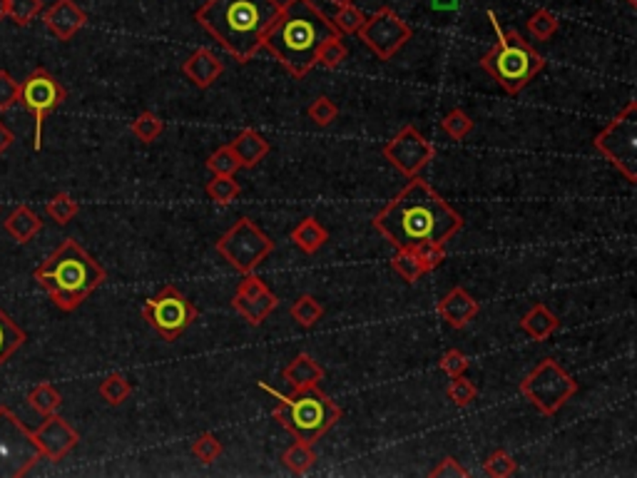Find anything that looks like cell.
Wrapping results in <instances>:
<instances>
[{"label": "cell", "instance_id": "6da1fadb", "mask_svg": "<svg viewBox=\"0 0 637 478\" xmlns=\"http://www.w3.org/2000/svg\"><path fill=\"white\" fill-rule=\"evenodd\" d=\"M374 229L396 249H413L421 242L449 244L466 219L419 175L374 217Z\"/></svg>", "mask_w": 637, "mask_h": 478}, {"label": "cell", "instance_id": "7a4b0ae2", "mask_svg": "<svg viewBox=\"0 0 637 478\" xmlns=\"http://www.w3.org/2000/svg\"><path fill=\"white\" fill-rule=\"evenodd\" d=\"M339 36L314 0H287L267 30L262 47L279 60V66L294 77H307L317 66L318 47Z\"/></svg>", "mask_w": 637, "mask_h": 478}, {"label": "cell", "instance_id": "3957f363", "mask_svg": "<svg viewBox=\"0 0 637 478\" xmlns=\"http://www.w3.org/2000/svg\"><path fill=\"white\" fill-rule=\"evenodd\" d=\"M279 13L277 0H207L195 20L237 63H252Z\"/></svg>", "mask_w": 637, "mask_h": 478}, {"label": "cell", "instance_id": "277c9868", "mask_svg": "<svg viewBox=\"0 0 637 478\" xmlns=\"http://www.w3.org/2000/svg\"><path fill=\"white\" fill-rule=\"evenodd\" d=\"M33 277L50 294L57 310L63 311H76L107 280L103 264L70 237L60 242V247L40 264Z\"/></svg>", "mask_w": 637, "mask_h": 478}, {"label": "cell", "instance_id": "5b68a950", "mask_svg": "<svg viewBox=\"0 0 637 478\" xmlns=\"http://www.w3.org/2000/svg\"><path fill=\"white\" fill-rule=\"evenodd\" d=\"M498 43L480 57V70L493 77L508 95L523 93L533 77L545 70V57L513 28H503L496 13L488 10Z\"/></svg>", "mask_w": 637, "mask_h": 478}, {"label": "cell", "instance_id": "8992f818", "mask_svg": "<svg viewBox=\"0 0 637 478\" xmlns=\"http://www.w3.org/2000/svg\"><path fill=\"white\" fill-rule=\"evenodd\" d=\"M267 394H272L277 399L274 406V419L287 429V432L299 441H309L317 443L327 432H331L339 422H341V406H339L329 394H324L318 386L304 389V392H294L291 396H284L279 392H274L272 386L259 384Z\"/></svg>", "mask_w": 637, "mask_h": 478}, {"label": "cell", "instance_id": "52a82bcc", "mask_svg": "<svg viewBox=\"0 0 637 478\" xmlns=\"http://www.w3.org/2000/svg\"><path fill=\"white\" fill-rule=\"evenodd\" d=\"M521 394L545 416H555L572 396L578 394V381L555 359H543L525 374Z\"/></svg>", "mask_w": 637, "mask_h": 478}, {"label": "cell", "instance_id": "ba28073f", "mask_svg": "<svg viewBox=\"0 0 637 478\" xmlns=\"http://www.w3.org/2000/svg\"><path fill=\"white\" fill-rule=\"evenodd\" d=\"M595 150L618 169L630 185L637 182V103H628L625 110L608 122L595 135Z\"/></svg>", "mask_w": 637, "mask_h": 478}, {"label": "cell", "instance_id": "9c48e42d", "mask_svg": "<svg viewBox=\"0 0 637 478\" xmlns=\"http://www.w3.org/2000/svg\"><path fill=\"white\" fill-rule=\"evenodd\" d=\"M217 252L239 274L254 272L274 252V239L252 217H239L225 235L217 239Z\"/></svg>", "mask_w": 637, "mask_h": 478}, {"label": "cell", "instance_id": "30bf717a", "mask_svg": "<svg viewBox=\"0 0 637 478\" xmlns=\"http://www.w3.org/2000/svg\"><path fill=\"white\" fill-rule=\"evenodd\" d=\"M43 459L35 436L5 403H0V478H23Z\"/></svg>", "mask_w": 637, "mask_h": 478}, {"label": "cell", "instance_id": "8fae6325", "mask_svg": "<svg viewBox=\"0 0 637 478\" xmlns=\"http://www.w3.org/2000/svg\"><path fill=\"white\" fill-rule=\"evenodd\" d=\"M199 310L195 307V301H189L177 287H162V290L145 301L142 307V317L150 324L159 337L165 341H177L185 331H187L195 319H197Z\"/></svg>", "mask_w": 637, "mask_h": 478}, {"label": "cell", "instance_id": "7c38bea8", "mask_svg": "<svg viewBox=\"0 0 637 478\" xmlns=\"http://www.w3.org/2000/svg\"><path fill=\"white\" fill-rule=\"evenodd\" d=\"M66 87L57 80L56 76H50L46 67H35L23 83H20V100L23 107L33 115L35 120V137H33V147L40 150L43 147V122L50 113H56L60 105L66 103Z\"/></svg>", "mask_w": 637, "mask_h": 478}, {"label": "cell", "instance_id": "4fadbf2b", "mask_svg": "<svg viewBox=\"0 0 637 478\" xmlns=\"http://www.w3.org/2000/svg\"><path fill=\"white\" fill-rule=\"evenodd\" d=\"M357 36L379 60H391L411 40L413 30L394 8L384 5L371 15H366Z\"/></svg>", "mask_w": 637, "mask_h": 478}, {"label": "cell", "instance_id": "5bb4252c", "mask_svg": "<svg viewBox=\"0 0 637 478\" xmlns=\"http://www.w3.org/2000/svg\"><path fill=\"white\" fill-rule=\"evenodd\" d=\"M433 145L413 125H406L384 145V158L406 178H419L433 159Z\"/></svg>", "mask_w": 637, "mask_h": 478}, {"label": "cell", "instance_id": "9a60e30c", "mask_svg": "<svg viewBox=\"0 0 637 478\" xmlns=\"http://www.w3.org/2000/svg\"><path fill=\"white\" fill-rule=\"evenodd\" d=\"M232 307L249 327H262L267 317L279 307V300L254 272L244 274L235 291Z\"/></svg>", "mask_w": 637, "mask_h": 478}, {"label": "cell", "instance_id": "2e32d148", "mask_svg": "<svg viewBox=\"0 0 637 478\" xmlns=\"http://www.w3.org/2000/svg\"><path fill=\"white\" fill-rule=\"evenodd\" d=\"M33 436H35L43 459L47 461H63L80 443L76 429L63 416H57V412L47 413L46 422L33 432Z\"/></svg>", "mask_w": 637, "mask_h": 478}, {"label": "cell", "instance_id": "e0dca14e", "mask_svg": "<svg viewBox=\"0 0 637 478\" xmlns=\"http://www.w3.org/2000/svg\"><path fill=\"white\" fill-rule=\"evenodd\" d=\"M40 15H43L46 28L63 43L76 38L77 33L87 25V13L77 5L76 0H56L47 10L43 8Z\"/></svg>", "mask_w": 637, "mask_h": 478}, {"label": "cell", "instance_id": "ac0fdd59", "mask_svg": "<svg viewBox=\"0 0 637 478\" xmlns=\"http://www.w3.org/2000/svg\"><path fill=\"white\" fill-rule=\"evenodd\" d=\"M439 317L453 329H466L478 317L480 304H478L466 287H453V290L436 304Z\"/></svg>", "mask_w": 637, "mask_h": 478}, {"label": "cell", "instance_id": "d6986e66", "mask_svg": "<svg viewBox=\"0 0 637 478\" xmlns=\"http://www.w3.org/2000/svg\"><path fill=\"white\" fill-rule=\"evenodd\" d=\"M182 73L192 80L195 87L209 90V87L219 80V76L225 73V66H222V60H219L209 47H199V50H195V53L182 63Z\"/></svg>", "mask_w": 637, "mask_h": 478}, {"label": "cell", "instance_id": "ffe728a7", "mask_svg": "<svg viewBox=\"0 0 637 478\" xmlns=\"http://www.w3.org/2000/svg\"><path fill=\"white\" fill-rule=\"evenodd\" d=\"M324 366L318 364L317 359L309 357V354H297L291 359L289 364L284 366L281 371V379L291 386V392H304V389H311V386H318L324 381Z\"/></svg>", "mask_w": 637, "mask_h": 478}, {"label": "cell", "instance_id": "44dd1931", "mask_svg": "<svg viewBox=\"0 0 637 478\" xmlns=\"http://www.w3.org/2000/svg\"><path fill=\"white\" fill-rule=\"evenodd\" d=\"M229 150L235 152L239 168L254 169L267 155H269V140L264 137L262 132L249 127V130H242L235 140L229 142Z\"/></svg>", "mask_w": 637, "mask_h": 478}, {"label": "cell", "instance_id": "7402d4cb", "mask_svg": "<svg viewBox=\"0 0 637 478\" xmlns=\"http://www.w3.org/2000/svg\"><path fill=\"white\" fill-rule=\"evenodd\" d=\"M561 327V319L555 317L553 311L548 310L545 304H533L531 310L525 311L523 319H521V329H523L525 337H531L533 341H545L551 339Z\"/></svg>", "mask_w": 637, "mask_h": 478}, {"label": "cell", "instance_id": "603a6c76", "mask_svg": "<svg viewBox=\"0 0 637 478\" xmlns=\"http://www.w3.org/2000/svg\"><path fill=\"white\" fill-rule=\"evenodd\" d=\"M291 244L304 254H317L329 242V229L317 217H304L299 225L291 229Z\"/></svg>", "mask_w": 637, "mask_h": 478}, {"label": "cell", "instance_id": "cb8c5ba5", "mask_svg": "<svg viewBox=\"0 0 637 478\" xmlns=\"http://www.w3.org/2000/svg\"><path fill=\"white\" fill-rule=\"evenodd\" d=\"M40 229H43V219L28 205H18L5 219V232L18 244H28Z\"/></svg>", "mask_w": 637, "mask_h": 478}, {"label": "cell", "instance_id": "d4e9b609", "mask_svg": "<svg viewBox=\"0 0 637 478\" xmlns=\"http://www.w3.org/2000/svg\"><path fill=\"white\" fill-rule=\"evenodd\" d=\"M281 463H284V469L291 471L294 476H304V473H309L311 469H314V463H317V451H314V443H309V441H294L289 449L281 453Z\"/></svg>", "mask_w": 637, "mask_h": 478}, {"label": "cell", "instance_id": "484cf974", "mask_svg": "<svg viewBox=\"0 0 637 478\" xmlns=\"http://www.w3.org/2000/svg\"><path fill=\"white\" fill-rule=\"evenodd\" d=\"M291 321L301 329L317 327L318 321L324 319V304L314 297V294H301L297 300L291 301L289 307Z\"/></svg>", "mask_w": 637, "mask_h": 478}, {"label": "cell", "instance_id": "4316f807", "mask_svg": "<svg viewBox=\"0 0 637 478\" xmlns=\"http://www.w3.org/2000/svg\"><path fill=\"white\" fill-rule=\"evenodd\" d=\"M25 341H28V334L0 310V366L5 364Z\"/></svg>", "mask_w": 637, "mask_h": 478}, {"label": "cell", "instance_id": "83f0119b", "mask_svg": "<svg viewBox=\"0 0 637 478\" xmlns=\"http://www.w3.org/2000/svg\"><path fill=\"white\" fill-rule=\"evenodd\" d=\"M205 192L215 205H232L242 195V185L237 182L235 175H215L207 182Z\"/></svg>", "mask_w": 637, "mask_h": 478}, {"label": "cell", "instance_id": "f1b7e54d", "mask_svg": "<svg viewBox=\"0 0 637 478\" xmlns=\"http://www.w3.org/2000/svg\"><path fill=\"white\" fill-rule=\"evenodd\" d=\"M28 402H30V406L35 409V412L43 413V416H47V413H56L57 409L63 406V396H60V392H57L56 386L43 381V384L33 386V389H30Z\"/></svg>", "mask_w": 637, "mask_h": 478}, {"label": "cell", "instance_id": "f546056e", "mask_svg": "<svg viewBox=\"0 0 637 478\" xmlns=\"http://www.w3.org/2000/svg\"><path fill=\"white\" fill-rule=\"evenodd\" d=\"M525 28H528V33H531V38L538 40V43H548V40L553 38L555 33H558V28H561V23H558V18H555L551 10H535L533 15L528 18V23H525Z\"/></svg>", "mask_w": 637, "mask_h": 478}, {"label": "cell", "instance_id": "4dcf8cb0", "mask_svg": "<svg viewBox=\"0 0 637 478\" xmlns=\"http://www.w3.org/2000/svg\"><path fill=\"white\" fill-rule=\"evenodd\" d=\"M364 10H359L354 3H344V5H339V10L334 13L331 25L337 28L339 36H341V33H344V36H357L359 30H361V25H364Z\"/></svg>", "mask_w": 637, "mask_h": 478}, {"label": "cell", "instance_id": "1f68e13d", "mask_svg": "<svg viewBox=\"0 0 637 478\" xmlns=\"http://www.w3.org/2000/svg\"><path fill=\"white\" fill-rule=\"evenodd\" d=\"M440 130L446 132L450 140L463 142L466 137H469L470 132H473V120H470V115L466 113V110L453 107V110H449V113L443 115V120H440Z\"/></svg>", "mask_w": 637, "mask_h": 478}, {"label": "cell", "instance_id": "d6a6232c", "mask_svg": "<svg viewBox=\"0 0 637 478\" xmlns=\"http://www.w3.org/2000/svg\"><path fill=\"white\" fill-rule=\"evenodd\" d=\"M347 57H349L347 43L341 40V36H334V38H329L324 46L318 47L317 66L327 67V70H337V67H341L344 63H347Z\"/></svg>", "mask_w": 637, "mask_h": 478}, {"label": "cell", "instance_id": "836d02e7", "mask_svg": "<svg viewBox=\"0 0 637 478\" xmlns=\"http://www.w3.org/2000/svg\"><path fill=\"white\" fill-rule=\"evenodd\" d=\"M130 394L132 384L122 374H107L103 381H100V396H103L110 406H120V403H125L130 399Z\"/></svg>", "mask_w": 637, "mask_h": 478}, {"label": "cell", "instance_id": "e575fe53", "mask_svg": "<svg viewBox=\"0 0 637 478\" xmlns=\"http://www.w3.org/2000/svg\"><path fill=\"white\" fill-rule=\"evenodd\" d=\"M391 270L401 277L406 284H416L423 277V270L413 249H396L394 259H391Z\"/></svg>", "mask_w": 637, "mask_h": 478}, {"label": "cell", "instance_id": "d590c367", "mask_svg": "<svg viewBox=\"0 0 637 478\" xmlns=\"http://www.w3.org/2000/svg\"><path fill=\"white\" fill-rule=\"evenodd\" d=\"M165 132V122H162V117L155 113H140L137 117H135V122H132V135L137 137L140 142H145V145H150V142H155Z\"/></svg>", "mask_w": 637, "mask_h": 478}, {"label": "cell", "instance_id": "8d00e7d4", "mask_svg": "<svg viewBox=\"0 0 637 478\" xmlns=\"http://www.w3.org/2000/svg\"><path fill=\"white\" fill-rule=\"evenodd\" d=\"M46 212L56 225H67L70 219H76V215L80 212V205L67 192H57L56 198L46 205Z\"/></svg>", "mask_w": 637, "mask_h": 478}, {"label": "cell", "instance_id": "74e56055", "mask_svg": "<svg viewBox=\"0 0 637 478\" xmlns=\"http://www.w3.org/2000/svg\"><path fill=\"white\" fill-rule=\"evenodd\" d=\"M192 456L199 461V463H215L219 456H222V451H225V446H222V441L217 439L215 433L212 432H205V433H199L197 439L192 441Z\"/></svg>", "mask_w": 637, "mask_h": 478}, {"label": "cell", "instance_id": "f35d334b", "mask_svg": "<svg viewBox=\"0 0 637 478\" xmlns=\"http://www.w3.org/2000/svg\"><path fill=\"white\" fill-rule=\"evenodd\" d=\"M446 396H449V402L453 403V406L466 409V406H470V403L478 399V386L473 384L470 379H466V374L456 376V379H450Z\"/></svg>", "mask_w": 637, "mask_h": 478}, {"label": "cell", "instance_id": "ab89813d", "mask_svg": "<svg viewBox=\"0 0 637 478\" xmlns=\"http://www.w3.org/2000/svg\"><path fill=\"white\" fill-rule=\"evenodd\" d=\"M413 254H416V259L421 264L423 274H429L433 272V270H439L440 264L446 262V244L421 242L413 247Z\"/></svg>", "mask_w": 637, "mask_h": 478}, {"label": "cell", "instance_id": "60d3db41", "mask_svg": "<svg viewBox=\"0 0 637 478\" xmlns=\"http://www.w3.org/2000/svg\"><path fill=\"white\" fill-rule=\"evenodd\" d=\"M40 13H43V0H8V18L18 28L30 25Z\"/></svg>", "mask_w": 637, "mask_h": 478}, {"label": "cell", "instance_id": "b9f144b4", "mask_svg": "<svg viewBox=\"0 0 637 478\" xmlns=\"http://www.w3.org/2000/svg\"><path fill=\"white\" fill-rule=\"evenodd\" d=\"M307 117H309L317 127H329V125L339 117V107L331 97L318 95L317 100H311L309 107H307Z\"/></svg>", "mask_w": 637, "mask_h": 478}, {"label": "cell", "instance_id": "7bdbcfd3", "mask_svg": "<svg viewBox=\"0 0 637 478\" xmlns=\"http://www.w3.org/2000/svg\"><path fill=\"white\" fill-rule=\"evenodd\" d=\"M516 469H518L516 459H513L506 449H496L486 461H483V471H486V476L490 478L513 476Z\"/></svg>", "mask_w": 637, "mask_h": 478}, {"label": "cell", "instance_id": "ee69618b", "mask_svg": "<svg viewBox=\"0 0 637 478\" xmlns=\"http://www.w3.org/2000/svg\"><path fill=\"white\" fill-rule=\"evenodd\" d=\"M207 169L212 172V175H237V169L239 168V162H237L235 152L229 150V145H225V147H217L209 158H207Z\"/></svg>", "mask_w": 637, "mask_h": 478}, {"label": "cell", "instance_id": "f6af8a7d", "mask_svg": "<svg viewBox=\"0 0 637 478\" xmlns=\"http://www.w3.org/2000/svg\"><path fill=\"white\" fill-rule=\"evenodd\" d=\"M439 366L443 374H449V379H456V376H463L466 371H469L470 361L463 351H459V349H449V351L440 357Z\"/></svg>", "mask_w": 637, "mask_h": 478}, {"label": "cell", "instance_id": "bcb514c9", "mask_svg": "<svg viewBox=\"0 0 637 478\" xmlns=\"http://www.w3.org/2000/svg\"><path fill=\"white\" fill-rule=\"evenodd\" d=\"M20 100V83H15V77L0 70V113L10 110L13 105Z\"/></svg>", "mask_w": 637, "mask_h": 478}, {"label": "cell", "instance_id": "7dc6e473", "mask_svg": "<svg viewBox=\"0 0 637 478\" xmlns=\"http://www.w3.org/2000/svg\"><path fill=\"white\" fill-rule=\"evenodd\" d=\"M429 476L431 478H469L470 471L460 463L459 459H453V456H443V459L433 466L431 471H429Z\"/></svg>", "mask_w": 637, "mask_h": 478}, {"label": "cell", "instance_id": "c3c4849f", "mask_svg": "<svg viewBox=\"0 0 637 478\" xmlns=\"http://www.w3.org/2000/svg\"><path fill=\"white\" fill-rule=\"evenodd\" d=\"M13 142H15V135L5 127V122L0 120V155L8 150Z\"/></svg>", "mask_w": 637, "mask_h": 478}, {"label": "cell", "instance_id": "681fc988", "mask_svg": "<svg viewBox=\"0 0 637 478\" xmlns=\"http://www.w3.org/2000/svg\"><path fill=\"white\" fill-rule=\"evenodd\" d=\"M433 5L440 10H450V8H456V5H459V0H433Z\"/></svg>", "mask_w": 637, "mask_h": 478}, {"label": "cell", "instance_id": "f907efd6", "mask_svg": "<svg viewBox=\"0 0 637 478\" xmlns=\"http://www.w3.org/2000/svg\"><path fill=\"white\" fill-rule=\"evenodd\" d=\"M8 18V0H0V20Z\"/></svg>", "mask_w": 637, "mask_h": 478}, {"label": "cell", "instance_id": "816d5d0a", "mask_svg": "<svg viewBox=\"0 0 637 478\" xmlns=\"http://www.w3.org/2000/svg\"><path fill=\"white\" fill-rule=\"evenodd\" d=\"M331 3H337V5H344V3H351V0H331Z\"/></svg>", "mask_w": 637, "mask_h": 478}, {"label": "cell", "instance_id": "f5cc1de1", "mask_svg": "<svg viewBox=\"0 0 637 478\" xmlns=\"http://www.w3.org/2000/svg\"><path fill=\"white\" fill-rule=\"evenodd\" d=\"M628 5L630 8H637V0H628Z\"/></svg>", "mask_w": 637, "mask_h": 478}]
</instances>
